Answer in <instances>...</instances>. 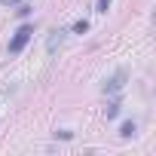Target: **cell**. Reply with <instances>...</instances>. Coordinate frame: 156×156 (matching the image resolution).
Masks as SVG:
<instances>
[{
  "label": "cell",
  "instance_id": "cell-1",
  "mask_svg": "<svg viewBox=\"0 0 156 156\" xmlns=\"http://www.w3.org/2000/svg\"><path fill=\"white\" fill-rule=\"evenodd\" d=\"M31 37H34V25H28V22H25V25H19V31H16V34H12V40L6 43V55H19V52L31 43Z\"/></svg>",
  "mask_w": 156,
  "mask_h": 156
},
{
  "label": "cell",
  "instance_id": "cell-2",
  "mask_svg": "<svg viewBox=\"0 0 156 156\" xmlns=\"http://www.w3.org/2000/svg\"><path fill=\"white\" fill-rule=\"evenodd\" d=\"M126 80H129V70H126V67H119V70L110 76V80H104V92H107V95H119V92H122V86H126Z\"/></svg>",
  "mask_w": 156,
  "mask_h": 156
},
{
  "label": "cell",
  "instance_id": "cell-3",
  "mask_svg": "<svg viewBox=\"0 0 156 156\" xmlns=\"http://www.w3.org/2000/svg\"><path fill=\"white\" fill-rule=\"evenodd\" d=\"M64 34H67L64 28H55V31H52V34L46 37V52H49V55H55V49H58V46L64 43Z\"/></svg>",
  "mask_w": 156,
  "mask_h": 156
},
{
  "label": "cell",
  "instance_id": "cell-4",
  "mask_svg": "<svg viewBox=\"0 0 156 156\" xmlns=\"http://www.w3.org/2000/svg\"><path fill=\"white\" fill-rule=\"evenodd\" d=\"M135 132H138V122H135V119H126V122L119 126V138H132Z\"/></svg>",
  "mask_w": 156,
  "mask_h": 156
},
{
  "label": "cell",
  "instance_id": "cell-5",
  "mask_svg": "<svg viewBox=\"0 0 156 156\" xmlns=\"http://www.w3.org/2000/svg\"><path fill=\"white\" fill-rule=\"evenodd\" d=\"M119 110H122V104H119V101H110V104H107V110H104V116H107V119H116V116H119Z\"/></svg>",
  "mask_w": 156,
  "mask_h": 156
},
{
  "label": "cell",
  "instance_id": "cell-6",
  "mask_svg": "<svg viewBox=\"0 0 156 156\" xmlns=\"http://www.w3.org/2000/svg\"><path fill=\"white\" fill-rule=\"evenodd\" d=\"M86 31H89V22H86V19L73 22V34H86Z\"/></svg>",
  "mask_w": 156,
  "mask_h": 156
},
{
  "label": "cell",
  "instance_id": "cell-7",
  "mask_svg": "<svg viewBox=\"0 0 156 156\" xmlns=\"http://www.w3.org/2000/svg\"><path fill=\"white\" fill-rule=\"evenodd\" d=\"M95 9H98V12H101V16H104V12H107V9H110V0H98V6H95Z\"/></svg>",
  "mask_w": 156,
  "mask_h": 156
},
{
  "label": "cell",
  "instance_id": "cell-8",
  "mask_svg": "<svg viewBox=\"0 0 156 156\" xmlns=\"http://www.w3.org/2000/svg\"><path fill=\"white\" fill-rule=\"evenodd\" d=\"M0 3H19V0H0Z\"/></svg>",
  "mask_w": 156,
  "mask_h": 156
}]
</instances>
